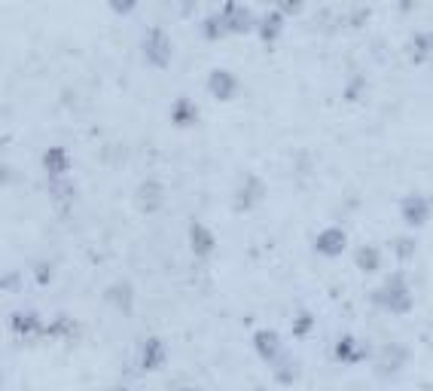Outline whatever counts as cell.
Here are the masks:
<instances>
[{"label":"cell","mask_w":433,"mask_h":391,"mask_svg":"<svg viewBox=\"0 0 433 391\" xmlns=\"http://www.w3.org/2000/svg\"><path fill=\"white\" fill-rule=\"evenodd\" d=\"M378 306H385L387 312H409L412 309V290H409V285H406V278L400 275V273H394L391 278L385 281L382 288L375 290V297H372Z\"/></svg>","instance_id":"6da1fadb"},{"label":"cell","mask_w":433,"mask_h":391,"mask_svg":"<svg viewBox=\"0 0 433 391\" xmlns=\"http://www.w3.org/2000/svg\"><path fill=\"white\" fill-rule=\"evenodd\" d=\"M144 59L153 68H168V61H171V37L156 25L144 34Z\"/></svg>","instance_id":"7a4b0ae2"},{"label":"cell","mask_w":433,"mask_h":391,"mask_svg":"<svg viewBox=\"0 0 433 391\" xmlns=\"http://www.w3.org/2000/svg\"><path fill=\"white\" fill-rule=\"evenodd\" d=\"M345 242H348V235L339 226H327V230H320L318 238H315V251L323 254V257H339L345 251Z\"/></svg>","instance_id":"3957f363"},{"label":"cell","mask_w":433,"mask_h":391,"mask_svg":"<svg viewBox=\"0 0 433 391\" xmlns=\"http://www.w3.org/2000/svg\"><path fill=\"white\" fill-rule=\"evenodd\" d=\"M266 196V183L259 181L256 175H244V183L238 187V199H235V205L241 211H247V208H254V205L259 202Z\"/></svg>","instance_id":"277c9868"},{"label":"cell","mask_w":433,"mask_h":391,"mask_svg":"<svg viewBox=\"0 0 433 391\" xmlns=\"http://www.w3.org/2000/svg\"><path fill=\"white\" fill-rule=\"evenodd\" d=\"M208 89H211L216 98L229 101V98L235 95V89H238V80H235V73H232V71L216 68V71H211V77H208Z\"/></svg>","instance_id":"5b68a950"},{"label":"cell","mask_w":433,"mask_h":391,"mask_svg":"<svg viewBox=\"0 0 433 391\" xmlns=\"http://www.w3.org/2000/svg\"><path fill=\"white\" fill-rule=\"evenodd\" d=\"M165 357H168L165 342H162L159 336H153V340L144 342V352H140V367H144V370H159V367L165 364Z\"/></svg>","instance_id":"8992f818"},{"label":"cell","mask_w":433,"mask_h":391,"mask_svg":"<svg viewBox=\"0 0 433 391\" xmlns=\"http://www.w3.org/2000/svg\"><path fill=\"white\" fill-rule=\"evenodd\" d=\"M220 16L226 21V31H247L251 28V13H247L244 6H238V0H226Z\"/></svg>","instance_id":"52a82bcc"},{"label":"cell","mask_w":433,"mask_h":391,"mask_svg":"<svg viewBox=\"0 0 433 391\" xmlns=\"http://www.w3.org/2000/svg\"><path fill=\"white\" fill-rule=\"evenodd\" d=\"M400 208H403V217H406V223H412V226H421L427 220V211H430V205H427V199L424 196H406L403 199V205H400Z\"/></svg>","instance_id":"ba28073f"},{"label":"cell","mask_w":433,"mask_h":391,"mask_svg":"<svg viewBox=\"0 0 433 391\" xmlns=\"http://www.w3.org/2000/svg\"><path fill=\"white\" fill-rule=\"evenodd\" d=\"M254 345H256L259 357H266V361H278L281 340H278L275 330H256V333H254Z\"/></svg>","instance_id":"9c48e42d"},{"label":"cell","mask_w":433,"mask_h":391,"mask_svg":"<svg viewBox=\"0 0 433 391\" xmlns=\"http://www.w3.org/2000/svg\"><path fill=\"white\" fill-rule=\"evenodd\" d=\"M189 242H192V251H196L199 257H208L214 251L216 238H214V233L204 223H192L189 226Z\"/></svg>","instance_id":"30bf717a"},{"label":"cell","mask_w":433,"mask_h":391,"mask_svg":"<svg viewBox=\"0 0 433 391\" xmlns=\"http://www.w3.org/2000/svg\"><path fill=\"white\" fill-rule=\"evenodd\" d=\"M335 357H339L342 364H357L366 357V349H363V342L354 340V336H342V340L335 342Z\"/></svg>","instance_id":"8fae6325"},{"label":"cell","mask_w":433,"mask_h":391,"mask_svg":"<svg viewBox=\"0 0 433 391\" xmlns=\"http://www.w3.org/2000/svg\"><path fill=\"white\" fill-rule=\"evenodd\" d=\"M43 166H46V171L52 178H61L64 171L71 168V156H68V150L64 147H49L46 153H43Z\"/></svg>","instance_id":"7c38bea8"},{"label":"cell","mask_w":433,"mask_h":391,"mask_svg":"<svg viewBox=\"0 0 433 391\" xmlns=\"http://www.w3.org/2000/svg\"><path fill=\"white\" fill-rule=\"evenodd\" d=\"M107 300L116 303V306L128 315L132 306H135V288L128 285V281H113V285L107 288Z\"/></svg>","instance_id":"4fadbf2b"},{"label":"cell","mask_w":433,"mask_h":391,"mask_svg":"<svg viewBox=\"0 0 433 391\" xmlns=\"http://www.w3.org/2000/svg\"><path fill=\"white\" fill-rule=\"evenodd\" d=\"M13 330L19 333V336H28V333H43L46 330V324H43V318L37 312H16L13 315Z\"/></svg>","instance_id":"5bb4252c"},{"label":"cell","mask_w":433,"mask_h":391,"mask_svg":"<svg viewBox=\"0 0 433 391\" xmlns=\"http://www.w3.org/2000/svg\"><path fill=\"white\" fill-rule=\"evenodd\" d=\"M162 196H165V190H162V183L153 181V178L137 187V199H140V205H144V211H156L162 205Z\"/></svg>","instance_id":"9a60e30c"},{"label":"cell","mask_w":433,"mask_h":391,"mask_svg":"<svg viewBox=\"0 0 433 391\" xmlns=\"http://www.w3.org/2000/svg\"><path fill=\"white\" fill-rule=\"evenodd\" d=\"M171 119H174L177 126L196 123V104H192L189 98H177V101L171 104Z\"/></svg>","instance_id":"2e32d148"},{"label":"cell","mask_w":433,"mask_h":391,"mask_svg":"<svg viewBox=\"0 0 433 391\" xmlns=\"http://www.w3.org/2000/svg\"><path fill=\"white\" fill-rule=\"evenodd\" d=\"M281 21H284V16H281V9H275V13H268V16H263L259 19V34H263L266 40H275L278 34H281Z\"/></svg>","instance_id":"e0dca14e"},{"label":"cell","mask_w":433,"mask_h":391,"mask_svg":"<svg viewBox=\"0 0 433 391\" xmlns=\"http://www.w3.org/2000/svg\"><path fill=\"white\" fill-rule=\"evenodd\" d=\"M357 263H360L366 273H375V269L382 266V251H378L375 245H363L360 251H357Z\"/></svg>","instance_id":"ac0fdd59"},{"label":"cell","mask_w":433,"mask_h":391,"mask_svg":"<svg viewBox=\"0 0 433 391\" xmlns=\"http://www.w3.org/2000/svg\"><path fill=\"white\" fill-rule=\"evenodd\" d=\"M204 34H208V37H220V34H226V21H223L220 13H214V16L204 19Z\"/></svg>","instance_id":"d6986e66"},{"label":"cell","mask_w":433,"mask_h":391,"mask_svg":"<svg viewBox=\"0 0 433 391\" xmlns=\"http://www.w3.org/2000/svg\"><path fill=\"white\" fill-rule=\"evenodd\" d=\"M427 56H430V34L421 31V34H415V61H424Z\"/></svg>","instance_id":"ffe728a7"},{"label":"cell","mask_w":433,"mask_h":391,"mask_svg":"<svg viewBox=\"0 0 433 391\" xmlns=\"http://www.w3.org/2000/svg\"><path fill=\"white\" fill-rule=\"evenodd\" d=\"M394 251H397V257H412L415 242H412V238H406V235H400V238H394Z\"/></svg>","instance_id":"44dd1931"},{"label":"cell","mask_w":433,"mask_h":391,"mask_svg":"<svg viewBox=\"0 0 433 391\" xmlns=\"http://www.w3.org/2000/svg\"><path fill=\"white\" fill-rule=\"evenodd\" d=\"M311 324H315V318H311L308 312H299V318H296V324H293V330L302 336V333H308V330H311Z\"/></svg>","instance_id":"7402d4cb"},{"label":"cell","mask_w":433,"mask_h":391,"mask_svg":"<svg viewBox=\"0 0 433 391\" xmlns=\"http://www.w3.org/2000/svg\"><path fill=\"white\" fill-rule=\"evenodd\" d=\"M34 275H37L40 285H46V281L52 278V266H49V263H43V260H40V263H34Z\"/></svg>","instance_id":"603a6c76"},{"label":"cell","mask_w":433,"mask_h":391,"mask_svg":"<svg viewBox=\"0 0 433 391\" xmlns=\"http://www.w3.org/2000/svg\"><path fill=\"white\" fill-rule=\"evenodd\" d=\"M110 6L116 9V13H132V9L137 6V0H110Z\"/></svg>","instance_id":"cb8c5ba5"},{"label":"cell","mask_w":433,"mask_h":391,"mask_svg":"<svg viewBox=\"0 0 433 391\" xmlns=\"http://www.w3.org/2000/svg\"><path fill=\"white\" fill-rule=\"evenodd\" d=\"M360 86H363V77H354V83L348 86V89H345V98H348V101H354V98H357V89H360Z\"/></svg>","instance_id":"d4e9b609"},{"label":"cell","mask_w":433,"mask_h":391,"mask_svg":"<svg viewBox=\"0 0 433 391\" xmlns=\"http://www.w3.org/2000/svg\"><path fill=\"white\" fill-rule=\"evenodd\" d=\"M281 6V13H290V9H299V0H275Z\"/></svg>","instance_id":"484cf974"},{"label":"cell","mask_w":433,"mask_h":391,"mask_svg":"<svg viewBox=\"0 0 433 391\" xmlns=\"http://www.w3.org/2000/svg\"><path fill=\"white\" fill-rule=\"evenodd\" d=\"M409 4H412V0H403V9H409Z\"/></svg>","instance_id":"4316f807"}]
</instances>
